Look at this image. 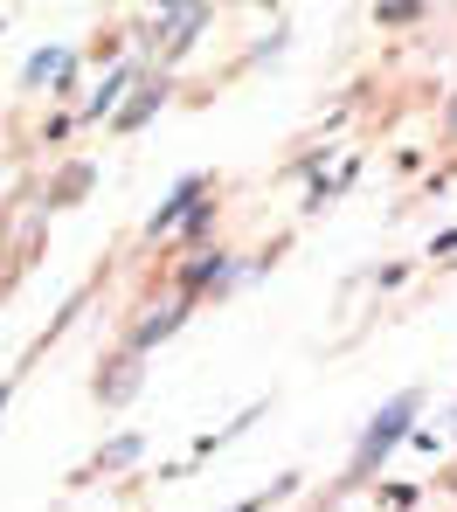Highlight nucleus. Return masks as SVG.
Returning a JSON list of instances; mask_svg holds the SVG:
<instances>
[{"instance_id":"obj_1","label":"nucleus","mask_w":457,"mask_h":512,"mask_svg":"<svg viewBox=\"0 0 457 512\" xmlns=\"http://www.w3.org/2000/svg\"><path fill=\"white\" fill-rule=\"evenodd\" d=\"M416 409H423V395H416V388H402L395 402H381V409H374V423H367L361 443H354V478H374V471L388 464V450L416 436Z\"/></svg>"},{"instance_id":"obj_2","label":"nucleus","mask_w":457,"mask_h":512,"mask_svg":"<svg viewBox=\"0 0 457 512\" xmlns=\"http://www.w3.org/2000/svg\"><path fill=\"white\" fill-rule=\"evenodd\" d=\"M236 277H243V270H236V263H229V256H222V250H194V263H187V270H181V298H187V305H194L201 291H229Z\"/></svg>"},{"instance_id":"obj_3","label":"nucleus","mask_w":457,"mask_h":512,"mask_svg":"<svg viewBox=\"0 0 457 512\" xmlns=\"http://www.w3.org/2000/svg\"><path fill=\"white\" fill-rule=\"evenodd\" d=\"M187 312H194L187 298H174V305H153V312L132 326V346H125V353H153V346H167V340L187 326Z\"/></svg>"},{"instance_id":"obj_4","label":"nucleus","mask_w":457,"mask_h":512,"mask_svg":"<svg viewBox=\"0 0 457 512\" xmlns=\"http://www.w3.org/2000/svg\"><path fill=\"white\" fill-rule=\"evenodd\" d=\"M201 194H208V180H194V173H187L181 187H174V194H167V201L153 208V222H146V236H174V229L187 222V208H194Z\"/></svg>"},{"instance_id":"obj_5","label":"nucleus","mask_w":457,"mask_h":512,"mask_svg":"<svg viewBox=\"0 0 457 512\" xmlns=\"http://www.w3.org/2000/svg\"><path fill=\"white\" fill-rule=\"evenodd\" d=\"M132 84H139V70H132V63H118V70H111V77L84 97V118H91V125H97V118H111V111H118V97H125Z\"/></svg>"},{"instance_id":"obj_6","label":"nucleus","mask_w":457,"mask_h":512,"mask_svg":"<svg viewBox=\"0 0 457 512\" xmlns=\"http://www.w3.org/2000/svg\"><path fill=\"white\" fill-rule=\"evenodd\" d=\"M153 28H167V49L181 56L187 42H194V28H208V7H160V21Z\"/></svg>"},{"instance_id":"obj_7","label":"nucleus","mask_w":457,"mask_h":512,"mask_svg":"<svg viewBox=\"0 0 457 512\" xmlns=\"http://www.w3.org/2000/svg\"><path fill=\"white\" fill-rule=\"evenodd\" d=\"M160 97H167V90H160V84H146L139 97H125V104L111 111V125H118V132H139V125H146V118L160 111Z\"/></svg>"},{"instance_id":"obj_8","label":"nucleus","mask_w":457,"mask_h":512,"mask_svg":"<svg viewBox=\"0 0 457 512\" xmlns=\"http://www.w3.org/2000/svg\"><path fill=\"white\" fill-rule=\"evenodd\" d=\"M70 77V49H42V56H28V84H63Z\"/></svg>"},{"instance_id":"obj_9","label":"nucleus","mask_w":457,"mask_h":512,"mask_svg":"<svg viewBox=\"0 0 457 512\" xmlns=\"http://www.w3.org/2000/svg\"><path fill=\"white\" fill-rule=\"evenodd\" d=\"M132 388H139V353H125V360H118V374L104 381V402H125Z\"/></svg>"},{"instance_id":"obj_10","label":"nucleus","mask_w":457,"mask_h":512,"mask_svg":"<svg viewBox=\"0 0 457 512\" xmlns=\"http://www.w3.org/2000/svg\"><path fill=\"white\" fill-rule=\"evenodd\" d=\"M139 450H146L139 436H118V443H104V450H97V471H125V464H132Z\"/></svg>"},{"instance_id":"obj_11","label":"nucleus","mask_w":457,"mask_h":512,"mask_svg":"<svg viewBox=\"0 0 457 512\" xmlns=\"http://www.w3.org/2000/svg\"><path fill=\"white\" fill-rule=\"evenodd\" d=\"M187 243H201V236H208V229H215V201H208V194H201V201H194V208H187Z\"/></svg>"},{"instance_id":"obj_12","label":"nucleus","mask_w":457,"mask_h":512,"mask_svg":"<svg viewBox=\"0 0 457 512\" xmlns=\"http://www.w3.org/2000/svg\"><path fill=\"white\" fill-rule=\"evenodd\" d=\"M291 492H298V478H277L271 492H257V499H236V506H229V512H264V506H271V499H291Z\"/></svg>"},{"instance_id":"obj_13","label":"nucleus","mask_w":457,"mask_h":512,"mask_svg":"<svg viewBox=\"0 0 457 512\" xmlns=\"http://www.w3.org/2000/svg\"><path fill=\"white\" fill-rule=\"evenodd\" d=\"M374 21L381 28H409V21H423V7H374Z\"/></svg>"},{"instance_id":"obj_14","label":"nucleus","mask_w":457,"mask_h":512,"mask_svg":"<svg viewBox=\"0 0 457 512\" xmlns=\"http://www.w3.org/2000/svg\"><path fill=\"white\" fill-rule=\"evenodd\" d=\"M84 180H91V167H70V173H63V180H56V201H70V194H77Z\"/></svg>"},{"instance_id":"obj_15","label":"nucleus","mask_w":457,"mask_h":512,"mask_svg":"<svg viewBox=\"0 0 457 512\" xmlns=\"http://www.w3.org/2000/svg\"><path fill=\"white\" fill-rule=\"evenodd\" d=\"M451 250H457V229H444V236L430 243V256H451Z\"/></svg>"},{"instance_id":"obj_16","label":"nucleus","mask_w":457,"mask_h":512,"mask_svg":"<svg viewBox=\"0 0 457 512\" xmlns=\"http://www.w3.org/2000/svg\"><path fill=\"white\" fill-rule=\"evenodd\" d=\"M0 409H7V388H0Z\"/></svg>"}]
</instances>
